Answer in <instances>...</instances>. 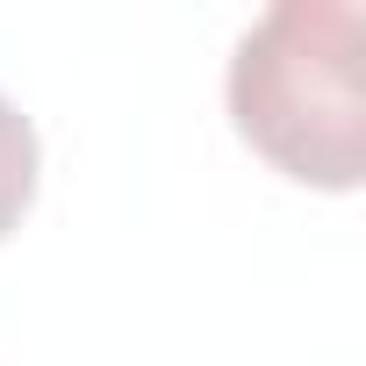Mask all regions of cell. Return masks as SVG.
Wrapping results in <instances>:
<instances>
[{"label":"cell","mask_w":366,"mask_h":366,"mask_svg":"<svg viewBox=\"0 0 366 366\" xmlns=\"http://www.w3.org/2000/svg\"><path fill=\"white\" fill-rule=\"evenodd\" d=\"M36 172H44V144H36V122L0 94V244H8L36 202Z\"/></svg>","instance_id":"7a4b0ae2"},{"label":"cell","mask_w":366,"mask_h":366,"mask_svg":"<svg viewBox=\"0 0 366 366\" xmlns=\"http://www.w3.org/2000/svg\"><path fill=\"white\" fill-rule=\"evenodd\" d=\"M359 0H280L230 51V122L295 187L352 194L366 172V94H359Z\"/></svg>","instance_id":"6da1fadb"}]
</instances>
